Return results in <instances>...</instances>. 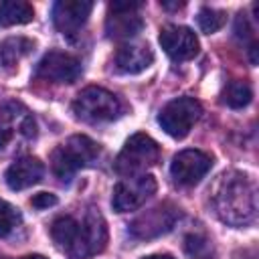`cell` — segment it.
<instances>
[{"mask_svg":"<svg viewBox=\"0 0 259 259\" xmlns=\"http://www.w3.org/2000/svg\"><path fill=\"white\" fill-rule=\"evenodd\" d=\"M34 18V8L22 0H4L0 2V26L26 24Z\"/></svg>","mask_w":259,"mask_h":259,"instance_id":"e0dca14e","label":"cell"},{"mask_svg":"<svg viewBox=\"0 0 259 259\" xmlns=\"http://www.w3.org/2000/svg\"><path fill=\"white\" fill-rule=\"evenodd\" d=\"M142 259H174V257L172 255H166V253L164 255L160 253V255H148V257H142Z\"/></svg>","mask_w":259,"mask_h":259,"instance_id":"603a6c76","label":"cell"},{"mask_svg":"<svg viewBox=\"0 0 259 259\" xmlns=\"http://www.w3.org/2000/svg\"><path fill=\"white\" fill-rule=\"evenodd\" d=\"M212 166V158L202 150H182L170 164L172 178L182 186L198 184Z\"/></svg>","mask_w":259,"mask_h":259,"instance_id":"8fae6325","label":"cell"},{"mask_svg":"<svg viewBox=\"0 0 259 259\" xmlns=\"http://www.w3.org/2000/svg\"><path fill=\"white\" fill-rule=\"evenodd\" d=\"M178 208H174L172 204L164 202V204H158L146 212H142L140 217H136L130 225V235L136 237V239H154V237H160L164 233H168L176 219H178Z\"/></svg>","mask_w":259,"mask_h":259,"instance_id":"30bf717a","label":"cell"},{"mask_svg":"<svg viewBox=\"0 0 259 259\" xmlns=\"http://www.w3.org/2000/svg\"><path fill=\"white\" fill-rule=\"evenodd\" d=\"M99 152L101 148L97 142H93L87 136L77 134V136L67 138L53 150L51 168L57 178H61L63 182H69L77 170L93 166L99 158Z\"/></svg>","mask_w":259,"mask_h":259,"instance_id":"3957f363","label":"cell"},{"mask_svg":"<svg viewBox=\"0 0 259 259\" xmlns=\"http://www.w3.org/2000/svg\"><path fill=\"white\" fill-rule=\"evenodd\" d=\"M79 75H81L79 59L69 53H61V51L47 53L34 69L36 79H45L51 83H73Z\"/></svg>","mask_w":259,"mask_h":259,"instance_id":"7c38bea8","label":"cell"},{"mask_svg":"<svg viewBox=\"0 0 259 259\" xmlns=\"http://www.w3.org/2000/svg\"><path fill=\"white\" fill-rule=\"evenodd\" d=\"M20 223V212L10 202L0 198V237H8Z\"/></svg>","mask_w":259,"mask_h":259,"instance_id":"44dd1931","label":"cell"},{"mask_svg":"<svg viewBox=\"0 0 259 259\" xmlns=\"http://www.w3.org/2000/svg\"><path fill=\"white\" fill-rule=\"evenodd\" d=\"M34 42L24 38V36H16V38H6L0 42V69H10L14 67L22 57H26L32 51Z\"/></svg>","mask_w":259,"mask_h":259,"instance_id":"ac0fdd59","label":"cell"},{"mask_svg":"<svg viewBox=\"0 0 259 259\" xmlns=\"http://www.w3.org/2000/svg\"><path fill=\"white\" fill-rule=\"evenodd\" d=\"M251 97H253V89L247 81H241V79H235V81H229L227 87L223 89L221 93V99L225 105L233 107V109H241L245 105L251 103Z\"/></svg>","mask_w":259,"mask_h":259,"instance_id":"d6986e66","label":"cell"},{"mask_svg":"<svg viewBox=\"0 0 259 259\" xmlns=\"http://www.w3.org/2000/svg\"><path fill=\"white\" fill-rule=\"evenodd\" d=\"M156 188H158L156 178L150 176V174H140V176L123 178V180H119L113 186L111 206L117 212L136 210L156 192Z\"/></svg>","mask_w":259,"mask_h":259,"instance_id":"52a82bcc","label":"cell"},{"mask_svg":"<svg viewBox=\"0 0 259 259\" xmlns=\"http://www.w3.org/2000/svg\"><path fill=\"white\" fill-rule=\"evenodd\" d=\"M18 259H47L45 255H24V257H18Z\"/></svg>","mask_w":259,"mask_h":259,"instance_id":"cb8c5ba5","label":"cell"},{"mask_svg":"<svg viewBox=\"0 0 259 259\" xmlns=\"http://www.w3.org/2000/svg\"><path fill=\"white\" fill-rule=\"evenodd\" d=\"M142 2H111L105 18V32L111 38H130L144 28Z\"/></svg>","mask_w":259,"mask_h":259,"instance_id":"9c48e42d","label":"cell"},{"mask_svg":"<svg viewBox=\"0 0 259 259\" xmlns=\"http://www.w3.org/2000/svg\"><path fill=\"white\" fill-rule=\"evenodd\" d=\"M210 204L223 223L245 227L253 223L257 214L255 182L239 170H229L219 176L210 194Z\"/></svg>","mask_w":259,"mask_h":259,"instance_id":"7a4b0ae2","label":"cell"},{"mask_svg":"<svg viewBox=\"0 0 259 259\" xmlns=\"http://www.w3.org/2000/svg\"><path fill=\"white\" fill-rule=\"evenodd\" d=\"M36 123L34 117L14 101H8L0 107V148H6L16 138H34Z\"/></svg>","mask_w":259,"mask_h":259,"instance_id":"ba28073f","label":"cell"},{"mask_svg":"<svg viewBox=\"0 0 259 259\" xmlns=\"http://www.w3.org/2000/svg\"><path fill=\"white\" fill-rule=\"evenodd\" d=\"M247 259H253V257H247Z\"/></svg>","mask_w":259,"mask_h":259,"instance_id":"d4e9b609","label":"cell"},{"mask_svg":"<svg viewBox=\"0 0 259 259\" xmlns=\"http://www.w3.org/2000/svg\"><path fill=\"white\" fill-rule=\"evenodd\" d=\"M51 237L67 257L89 259L105 249L107 225L97 208H89L81 221L71 214L59 217L51 225Z\"/></svg>","mask_w":259,"mask_h":259,"instance_id":"6da1fadb","label":"cell"},{"mask_svg":"<svg viewBox=\"0 0 259 259\" xmlns=\"http://www.w3.org/2000/svg\"><path fill=\"white\" fill-rule=\"evenodd\" d=\"M42 174H45V164L38 158L22 156L8 166L4 180L10 190H24V188L36 184L42 178Z\"/></svg>","mask_w":259,"mask_h":259,"instance_id":"2e32d148","label":"cell"},{"mask_svg":"<svg viewBox=\"0 0 259 259\" xmlns=\"http://www.w3.org/2000/svg\"><path fill=\"white\" fill-rule=\"evenodd\" d=\"M160 160V146L148 134H134L115 158V172L123 178L140 176Z\"/></svg>","mask_w":259,"mask_h":259,"instance_id":"5b68a950","label":"cell"},{"mask_svg":"<svg viewBox=\"0 0 259 259\" xmlns=\"http://www.w3.org/2000/svg\"><path fill=\"white\" fill-rule=\"evenodd\" d=\"M196 22H198V26H200L202 32L212 34L219 28H223V24L227 22V14L223 10H217V8H210V6H202L198 10Z\"/></svg>","mask_w":259,"mask_h":259,"instance_id":"ffe728a7","label":"cell"},{"mask_svg":"<svg viewBox=\"0 0 259 259\" xmlns=\"http://www.w3.org/2000/svg\"><path fill=\"white\" fill-rule=\"evenodd\" d=\"M123 105L117 95L103 87H85L73 101V113L87 123H107L121 115Z\"/></svg>","mask_w":259,"mask_h":259,"instance_id":"277c9868","label":"cell"},{"mask_svg":"<svg viewBox=\"0 0 259 259\" xmlns=\"http://www.w3.org/2000/svg\"><path fill=\"white\" fill-rule=\"evenodd\" d=\"M164 53L172 59V61H190L198 55V38L196 34L188 28V26H180V24H168L160 30L158 36Z\"/></svg>","mask_w":259,"mask_h":259,"instance_id":"4fadbf2b","label":"cell"},{"mask_svg":"<svg viewBox=\"0 0 259 259\" xmlns=\"http://www.w3.org/2000/svg\"><path fill=\"white\" fill-rule=\"evenodd\" d=\"M154 61V53L148 42H123L113 57V65L119 73L136 75L146 71Z\"/></svg>","mask_w":259,"mask_h":259,"instance_id":"9a60e30c","label":"cell"},{"mask_svg":"<svg viewBox=\"0 0 259 259\" xmlns=\"http://www.w3.org/2000/svg\"><path fill=\"white\" fill-rule=\"evenodd\" d=\"M200 113H202V107H200L198 99L188 97V95L176 97L162 107V111L158 113V123L170 138L182 140L188 136L192 125L198 121Z\"/></svg>","mask_w":259,"mask_h":259,"instance_id":"8992f818","label":"cell"},{"mask_svg":"<svg viewBox=\"0 0 259 259\" xmlns=\"http://www.w3.org/2000/svg\"><path fill=\"white\" fill-rule=\"evenodd\" d=\"M93 2L87 0H59L53 6V24L65 36H75L87 22Z\"/></svg>","mask_w":259,"mask_h":259,"instance_id":"5bb4252c","label":"cell"},{"mask_svg":"<svg viewBox=\"0 0 259 259\" xmlns=\"http://www.w3.org/2000/svg\"><path fill=\"white\" fill-rule=\"evenodd\" d=\"M30 204L34 208H49V206H55L57 204V196L51 194V192H38L30 198Z\"/></svg>","mask_w":259,"mask_h":259,"instance_id":"7402d4cb","label":"cell"}]
</instances>
